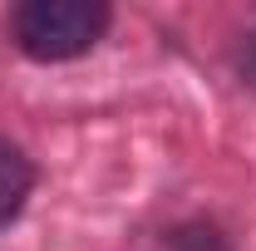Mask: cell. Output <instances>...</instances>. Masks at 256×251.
I'll list each match as a JSON object with an SVG mask.
<instances>
[{
  "instance_id": "obj_1",
  "label": "cell",
  "mask_w": 256,
  "mask_h": 251,
  "mask_svg": "<svg viewBox=\"0 0 256 251\" xmlns=\"http://www.w3.org/2000/svg\"><path fill=\"white\" fill-rule=\"evenodd\" d=\"M108 30V5L98 0H25L10 15L15 44L40 64H60L89 54Z\"/></svg>"
},
{
  "instance_id": "obj_2",
  "label": "cell",
  "mask_w": 256,
  "mask_h": 251,
  "mask_svg": "<svg viewBox=\"0 0 256 251\" xmlns=\"http://www.w3.org/2000/svg\"><path fill=\"white\" fill-rule=\"evenodd\" d=\"M30 188H34L30 158L20 153L10 138H0V226H10L20 217V207L30 202Z\"/></svg>"
},
{
  "instance_id": "obj_3",
  "label": "cell",
  "mask_w": 256,
  "mask_h": 251,
  "mask_svg": "<svg viewBox=\"0 0 256 251\" xmlns=\"http://www.w3.org/2000/svg\"><path fill=\"white\" fill-rule=\"evenodd\" d=\"M242 69H246V79L256 84V34H252V44H246V64H242Z\"/></svg>"
}]
</instances>
